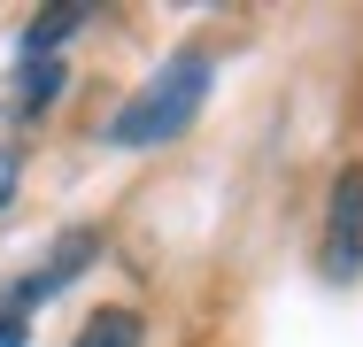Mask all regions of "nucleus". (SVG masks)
<instances>
[{
	"label": "nucleus",
	"mask_w": 363,
	"mask_h": 347,
	"mask_svg": "<svg viewBox=\"0 0 363 347\" xmlns=\"http://www.w3.org/2000/svg\"><path fill=\"white\" fill-rule=\"evenodd\" d=\"M201 101H209V55L186 47V55H170V62L108 116V147H162V139H178L201 116Z\"/></svg>",
	"instance_id": "nucleus-1"
},
{
	"label": "nucleus",
	"mask_w": 363,
	"mask_h": 347,
	"mask_svg": "<svg viewBox=\"0 0 363 347\" xmlns=\"http://www.w3.org/2000/svg\"><path fill=\"white\" fill-rule=\"evenodd\" d=\"M317 263H325V278H340V285L363 278V162H340V178H333Z\"/></svg>",
	"instance_id": "nucleus-2"
},
{
	"label": "nucleus",
	"mask_w": 363,
	"mask_h": 347,
	"mask_svg": "<svg viewBox=\"0 0 363 347\" xmlns=\"http://www.w3.org/2000/svg\"><path fill=\"white\" fill-rule=\"evenodd\" d=\"M147 340V317L140 309H93L85 324H77L70 347H140Z\"/></svg>",
	"instance_id": "nucleus-3"
},
{
	"label": "nucleus",
	"mask_w": 363,
	"mask_h": 347,
	"mask_svg": "<svg viewBox=\"0 0 363 347\" xmlns=\"http://www.w3.org/2000/svg\"><path fill=\"white\" fill-rule=\"evenodd\" d=\"M85 16H93V8H77V0H62V8H39V23L23 31V55L39 62V55H47L55 39H70V31H77V23H85Z\"/></svg>",
	"instance_id": "nucleus-4"
},
{
	"label": "nucleus",
	"mask_w": 363,
	"mask_h": 347,
	"mask_svg": "<svg viewBox=\"0 0 363 347\" xmlns=\"http://www.w3.org/2000/svg\"><path fill=\"white\" fill-rule=\"evenodd\" d=\"M55 93H62V62H55V55L23 62V93H16V108H23V116H31V108H47Z\"/></svg>",
	"instance_id": "nucleus-5"
},
{
	"label": "nucleus",
	"mask_w": 363,
	"mask_h": 347,
	"mask_svg": "<svg viewBox=\"0 0 363 347\" xmlns=\"http://www.w3.org/2000/svg\"><path fill=\"white\" fill-rule=\"evenodd\" d=\"M16 178H23V154H16V147H0V208L16 201Z\"/></svg>",
	"instance_id": "nucleus-6"
}]
</instances>
